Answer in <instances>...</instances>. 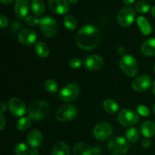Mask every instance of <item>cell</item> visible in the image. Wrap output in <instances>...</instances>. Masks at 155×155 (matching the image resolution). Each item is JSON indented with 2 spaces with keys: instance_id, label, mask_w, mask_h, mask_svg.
<instances>
[{
  "instance_id": "3",
  "label": "cell",
  "mask_w": 155,
  "mask_h": 155,
  "mask_svg": "<svg viewBox=\"0 0 155 155\" xmlns=\"http://www.w3.org/2000/svg\"><path fill=\"white\" fill-rule=\"evenodd\" d=\"M107 149L111 155H125L129 150V144L125 138L116 136L108 142Z\"/></svg>"
},
{
  "instance_id": "45",
  "label": "cell",
  "mask_w": 155,
  "mask_h": 155,
  "mask_svg": "<svg viewBox=\"0 0 155 155\" xmlns=\"http://www.w3.org/2000/svg\"><path fill=\"white\" fill-rule=\"evenodd\" d=\"M68 1L71 3H72V4H76V3L78 2L79 0H68Z\"/></svg>"
},
{
  "instance_id": "38",
  "label": "cell",
  "mask_w": 155,
  "mask_h": 155,
  "mask_svg": "<svg viewBox=\"0 0 155 155\" xmlns=\"http://www.w3.org/2000/svg\"><path fill=\"white\" fill-rule=\"evenodd\" d=\"M117 54H119V55H121V56H124L126 55V49L124 47H119V48H117Z\"/></svg>"
},
{
  "instance_id": "9",
  "label": "cell",
  "mask_w": 155,
  "mask_h": 155,
  "mask_svg": "<svg viewBox=\"0 0 155 155\" xmlns=\"http://www.w3.org/2000/svg\"><path fill=\"white\" fill-rule=\"evenodd\" d=\"M139 117L136 112L129 109H123L118 116V121L124 127H132L139 122Z\"/></svg>"
},
{
  "instance_id": "18",
  "label": "cell",
  "mask_w": 155,
  "mask_h": 155,
  "mask_svg": "<svg viewBox=\"0 0 155 155\" xmlns=\"http://www.w3.org/2000/svg\"><path fill=\"white\" fill-rule=\"evenodd\" d=\"M74 155H92V148L89 144L86 142H77L73 150Z\"/></svg>"
},
{
  "instance_id": "16",
  "label": "cell",
  "mask_w": 155,
  "mask_h": 155,
  "mask_svg": "<svg viewBox=\"0 0 155 155\" xmlns=\"http://www.w3.org/2000/svg\"><path fill=\"white\" fill-rule=\"evenodd\" d=\"M27 139L30 147L37 148L38 147L42 145V141H43V136L39 130H33L28 133Z\"/></svg>"
},
{
  "instance_id": "10",
  "label": "cell",
  "mask_w": 155,
  "mask_h": 155,
  "mask_svg": "<svg viewBox=\"0 0 155 155\" xmlns=\"http://www.w3.org/2000/svg\"><path fill=\"white\" fill-rule=\"evenodd\" d=\"M113 133L111 125L107 123H100L97 124L93 130V135L98 140L105 141Z\"/></svg>"
},
{
  "instance_id": "36",
  "label": "cell",
  "mask_w": 155,
  "mask_h": 155,
  "mask_svg": "<svg viewBox=\"0 0 155 155\" xmlns=\"http://www.w3.org/2000/svg\"><path fill=\"white\" fill-rule=\"evenodd\" d=\"M150 145H151V140H150L149 138H145V139L142 141V146L144 148H149Z\"/></svg>"
},
{
  "instance_id": "19",
  "label": "cell",
  "mask_w": 155,
  "mask_h": 155,
  "mask_svg": "<svg viewBox=\"0 0 155 155\" xmlns=\"http://www.w3.org/2000/svg\"><path fill=\"white\" fill-rule=\"evenodd\" d=\"M142 54H145V56L151 57V56L155 55V39L151 38L145 40L142 45Z\"/></svg>"
},
{
  "instance_id": "6",
  "label": "cell",
  "mask_w": 155,
  "mask_h": 155,
  "mask_svg": "<svg viewBox=\"0 0 155 155\" xmlns=\"http://www.w3.org/2000/svg\"><path fill=\"white\" fill-rule=\"evenodd\" d=\"M78 111L75 106L72 104H67L61 106L57 110L55 114V117L57 120L60 122H68L77 117Z\"/></svg>"
},
{
  "instance_id": "32",
  "label": "cell",
  "mask_w": 155,
  "mask_h": 155,
  "mask_svg": "<svg viewBox=\"0 0 155 155\" xmlns=\"http://www.w3.org/2000/svg\"><path fill=\"white\" fill-rule=\"evenodd\" d=\"M83 64V61L79 58H73L69 61V65L73 69H77L80 68Z\"/></svg>"
},
{
  "instance_id": "33",
  "label": "cell",
  "mask_w": 155,
  "mask_h": 155,
  "mask_svg": "<svg viewBox=\"0 0 155 155\" xmlns=\"http://www.w3.org/2000/svg\"><path fill=\"white\" fill-rule=\"evenodd\" d=\"M25 22L27 25L31 26V27H34L37 24H39V20L36 17L33 16V15H29L26 18Z\"/></svg>"
},
{
  "instance_id": "20",
  "label": "cell",
  "mask_w": 155,
  "mask_h": 155,
  "mask_svg": "<svg viewBox=\"0 0 155 155\" xmlns=\"http://www.w3.org/2000/svg\"><path fill=\"white\" fill-rule=\"evenodd\" d=\"M140 132L145 138L152 137L155 134V124L152 121H145L141 125Z\"/></svg>"
},
{
  "instance_id": "15",
  "label": "cell",
  "mask_w": 155,
  "mask_h": 155,
  "mask_svg": "<svg viewBox=\"0 0 155 155\" xmlns=\"http://www.w3.org/2000/svg\"><path fill=\"white\" fill-rule=\"evenodd\" d=\"M85 67L90 71H96L103 66V58L97 54H91L85 59Z\"/></svg>"
},
{
  "instance_id": "25",
  "label": "cell",
  "mask_w": 155,
  "mask_h": 155,
  "mask_svg": "<svg viewBox=\"0 0 155 155\" xmlns=\"http://www.w3.org/2000/svg\"><path fill=\"white\" fill-rule=\"evenodd\" d=\"M103 107L110 114H115L119 110V105L116 101L113 99H107L103 103Z\"/></svg>"
},
{
  "instance_id": "46",
  "label": "cell",
  "mask_w": 155,
  "mask_h": 155,
  "mask_svg": "<svg viewBox=\"0 0 155 155\" xmlns=\"http://www.w3.org/2000/svg\"><path fill=\"white\" fill-rule=\"evenodd\" d=\"M153 112H154V114H155V104H154V106H153Z\"/></svg>"
},
{
  "instance_id": "44",
  "label": "cell",
  "mask_w": 155,
  "mask_h": 155,
  "mask_svg": "<svg viewBox=\"0 0 155 155\" xmlns=\"http://www.w3.org/2000/svg\"><path fill=\"white\" fill-rule=\"evenodd\" d=\"M152 92L153 93H154V95H155V80L152 84Z\"/></svg>"
},
{
  "instance_id": "37",
  "label": "cell",
  "mask_w": 155,
  "mask_h": 155,
  "mask_svg": "<svg viewBox=\"0 0 155 155\" xmlns=\"http://www.w3.org/2000/svg\"><path fill=\"white\" fill-rule=\"evenodd\" d=\"M0 117H1V124H0V130H2V131L3 130H4L5 127V117L4 116H3V114H1L0 115Z\"/></svg>"
},
{
  "instance_id": "42",
  "label": "cell",
  "mask_w": 155,
  "mask_h": 155,
  "mask_svg": "<svg viewBox=\"0 0 155 155\" xmlns=\"http://www.w3.org/2000/svg\"><path fill=\"white\" fill-rule=\"evenodd\" d=\"M14 0H0V2H1L2 4L3 5H9L11 4V3L13 2Z\"/></svg>"
},
{
  "instance_id": "17",
  "label": "cell",
  "mask_w": 155,
  "mask_h": 155,
  "mask_svg": "<svg viewBox=\"0 0 155 155\" xmlns=\"http://www.w3.org/2000/svg\"><path fill=\"white\" fill-rule=\"evenodd\" d=\"M29 11V2L27 0H16L15 3V12L17 17L21 19L27 16Z\"/></svg>"
},
{
  "instance_id": "14",
  "label": "cell",
  "mask_w": 155,
  "mask_h": 155,
  "mask_svg": "<svg viewBox=\"0 0 155 155\" xmlns=\"http://www.w3.org/2000/svg\"><path fill=\"white\" fill-rule=\"evenodd\" d=\"M36 39H37L36 33L31 29H24L18 33V40L23 45H32L36 42Z\"/></svg>"
},
{
  "instance_id": "1",
  "label": "cell",
  "mask_w": 155,
  "mask_h": 155,
  "mask_svg": "<svg viewBox=\"0 0 155 155\" xmlns=\"http://www.w3.org/2000/svg\"><path fill=\"white\" fill-rule=\"evenodd\" d=\"M76 42L79 48L86 51L94 49L100 42V33L92 25H86L78 31Z\"/></svg>"
},
{
  "instance_id": "7",
  "label": "cell",
  "mask_w": 155,
  "mask_h": 155,
  "mask_svg": "<svg viewBox=\"0 0 155 155\" xmlns=\"http://www.w3.org/2000/svg\"><path fill=\"white\" fill-rule=\"evenodd\" d=\"M80 94V88L75 83H69L64 86L59 92L61 99L66 102H71L77 98Z\"/></svg>"
},
{
  "instance_id": "29",
  "label": "cell",
  "mask_w": 155,
  "mask_h": 155,
  "mask_svg": "<svg viewBox=\"0 0 155 155\" xmlns=\"http://www.w3.org/2000/svg\"><path fill=\"white\" fill-rule=\"evenodd\" d=\"M139 138V132L136 128H130L126 132V139L131 142H136Z\"/></svg>"
},
{
  "instance_id": "24",
  "label": "cell",
  "mask_w": 155,
  "mask_h": 155,
  "mask_svg": "<svg viewBox=\"0 0 155 155\" xmlns=\"http://www.w3.org/2000/svg\"><path fill=\"white\" fill-rule=\"evenodd\" d=\"M35 51L40 58H47L49 54V48L45 43L39 42L35 45Z\"/></svg>"
},
{
  "instance_id": "26",
  "label": "cell",
  "mask_w": 155,
  "mask_h": 155,
  "mask_svg": "<svg viewBox=\"0 0 155 155\" xmlns=\"http://www.w3.org/2000/svg\"><path fill=\"white\" fill-rule=\"evenodd\" d=\"M30 125H31V118L27 117L21 118L20 120H18L16 124L17 129L20 131H24V130H27L30 127Z\"/></svg>"
},
{
  "instance_id": "31",
  "label": "cell",
  "mask_w": 155,
  "mask_h": 155,
  "mask_svg": "<svg viewBox=\"0 0 155 155\" xmlns=\"http://www.w3.org/2000/svg\"><path fill=\"white\" fill-rule=\"evenodd\" d=\"M30 149L25 143H19L15 146V153L16 155H28Z\"/></svg>"
},
{
  "instance_id": "48",
  "label": "cell",
  "mask_w": 155,
  "mask_h": 155,
  "mask_svg": "<svg viewBox=\"0 0 155 155\" xmlns=\"http://www.w3.org/2000/svg\"><path fill=\"white\" fill-rule=\"evenodd\" d=\"M95 155H101V154H95Z\"/></svg>"
},
{
  "instance_id": "13",
  "label": "cell",
  "mask_w": 155,
  "mask_h": 155,
  "mask_svg": "<svg viewBox=\"0 0 155 155\" xmlns=\"http://www.w3.org/2000/svg\"><path fill=\"white\" fill-rule=\"evenodd\" d=\"M152 80L148 75H142L135 79L133 82V89L136 92H144L151 87Z\"/></svg>"
},
{
  "instance_id": "23",
  "label": "cell",
  "mask_w": 155,
  "mask_h": 155,
  "mask_svg": "<svg viewBox=\"0 0 155 155\" xmlns=\"http://www.w3.org/2000/svg\"><path fill=\"white\" fill-rule=\"evenodd\" d=\"M30 8L36 16H41L45 12V4L42 0H33L30 4Z\"/></svg>"
},
{
  "instance_id": "40",
  "label": "cell",
  "mask_w": 155,
  "mask_h": 155,
  "mask_svg": "<svg viewBox=\"0 0 155 155\" xmlns=\"http://www.w3.org/2000/svg\"><path fill=\"white\" fill-rule=\"evenodd\" d=\"M30 155H39V151H38L37 148H32V149H30Z\"/></svg>"
},
{
  "instance_id": "4",
  "label": "cell",
  "mask_w": 155,
  "mask_h": 155,
  "mask_svg": "<svg viewBox=\"0 0 155 155\" xmlns=\"http://www.w3.org/2000/svg\"><path fill=\"white\" fill-rule=\"evenodd\" d=\"M120 68L127 76L133 77L138 74L139 65L137 61L133 56L126 54L120 60Z\"/></svg>"
},
{
  "instance_id": "21",
  "label": "cell",
  "mask_w": 155,
  "mask_h": 155,
  "mask_svg": "<svg viewBox=\"0 0 155 155\" xmlns=\"http://www.w3.org/2000/svg\"><path fill=\"white\" fill-rule=\"evenodd\" d=\"M137 24L142 34L145 35V36L151 34V32H152V28H151V24L146 18L142 16L138 17Z\"/></svg>"
},
{
  "instance_id": "43",
  "label": "cell",
  "mask_w": 155,
  "mask_h": 155,
  "mask_svg": "<svg viewBox=\"0 0 155 155\" xmlns=\"http://www.w3.org/2000/svg\"><path fill=\"white\" fill-rule=\"evenodd\" d=\"M151 15L155 18V5L151 8Z\"/></svg>"
},
{
  "instance_id": "34",
  "label": "cell",
  "mask_w": 155,
  "mask_h": 155,
  "mask_svg": "<svg viewBox=\"0 0 155 155\" xmlns=\"http://www.w3.org/2000/svg\"><path fill=\"white\" fill-rule=\"evenodd\" d=\"M137 111L139 115L142 117H148L150 114V110L148 107L143 104H140L137 107Z\"/></svg>"
},
{
  "instance_id": "22",
  "label": "cell",
  "mask_w": 155,
  "mask_h": 155,
  "mask_svg": "<svg viewBox=\"0 0 155 155\" xmlns=\"http://www.w3.org/2000/svg\"><path fill=\"white\" fill-rule=\"evenodd\" d=\"M51 155H71V151L65 142H59L53 147Z\"/></svg>"
},
{
  "instance_id": "41",
  "label": "cell",
  "mask_w": 155,
  "mask_h": 155,
  "mask_svg": "<svg viewBox=\"0 0 155 155\" xmlns=\"http://www.w3.org/2000/svg\"><path fill=\"white\" fill-rule=\"evenodd\" d=\"M123 2H124V4L127 5H130L133 4L135 0H123Z\"/></svg>"
},
{
  "instance_id": "30",
  "label": "cell",
  "mask_w": 155,
  "mask_h": 155,
  "mask_svg": "<svg viewBox=\"0 0 155 155\" xmlns=\"http://www.w3.org/2000/svg\"><path fill=\"white\" fill-rule=\"evenodd\" d=\"M151 8V5L146 0L139 2L136 5V10L140 13H147Z\"/></svg>"
},
{
  "instance_id": "5",
  "label": "cell",
  "mask_w": 155,
  "mask_h": 155,
  "mask_svg": "<svg viewBox=\"0 0 155 155\" xmlns=\"http://www.w3.org/2000/svg\"><path fill=\"white\" fill-rule=\"evenodd\" d=\"M39 29L46 37H53L57 33L58 24L55 20L51 16H45L39 20Z\"/></svg>"
},
{
  "instance_id": "39",
  "label": "cell",
  "mask_w": 155,
  "mask_h": 155,
  "mask_svg": "<svg viewBox=\"0 0 155 155\" xmlns=\"http://www.w3.org/2000/svg\"><path fill=\"white\" fill-rule=\"evenodd\" d=\"M6 108H7V106L5 103L2 102L1 104H0V110H1V114H3L5 111L6 110Z\"/></svg>"
},
{
  "instance_id": "2",
  "label": "cell",
  "mask_w": 155,
  "mask_h": 155,
  "mask_svg": "<svg viewBox=\"0 0 155 155\" xmlns=\"http://www.w3.org/2000/svg\"><path fill=\"white\" fill-rule=\"evenodd\" d=\"M50 107L48 103L42 100L33 101L28 107L29 117L34 120H41L48 115Z\"/></svg>"
},
{
  "instance_id": "12",
  "label": "cell",
  "mask_w": 155,
  "mask_h": 155,
  "mask_svg": "<svg viewBox=\"0 0 155 155\" xmlns=\"http://www.w3.org/2000/svg\"><path fill=\"white\" fill-rule=\"evenodd\" d=\"M8 107L11 113L15 117H22L26 112L25 104L19 98H11L8 103Z\"/></svg>"
},
{
  "instance_id": "8",
  "label": "cell",
  "mask_w": 155,
  "mask_h": 155,
  "mask_svg": "<svg viewBox=\"0 0 155 155\" xmlns=\"http://www.w3.org/2000/svg\"><path fill=\"white\" fill-rule=\"evenodd\" d=\"M136 17V12L133 8L124 7L120 9L117 15V21L120 26L128 27L133 23Z\"/></svg>"
},
{
  "instance_id": "47",
  "label": "cell",
  "mask_w": 155,
  "mask_h": 155,
  "mask_svg": "<svg viewBox=\"0 0 155 155\" xmlns=\"http://www.w3.org/2000/svg\"><path fill=\"white\" fill-rule=\"evenodd\" d=\"M154 74H155V64H154Z\"/></svg>"
},
{
  "instance_id": "35",
  "label": "cell",
  "mask_w": 155,
  "mask_h": 155,
  "mask_svg": "<svg viewBox=\"0 0 155 155\" xmlns=\"http://www.w3.org/2000/svg\"><path fill=\"white\" fill-rule=\"evenodd\" d=\"M8 24V18L3 15H0V27H1V28H5V27H7Z\"/></svg>"
},
{
  "instance_id": "27",
  "label": "cell",
  "mask_w": 155,
  "mask_h": 155,
  "mask_svg": "<svg viewBox=\"0 0 155 155\" xmlns=\"http://www.w3.org/2000/svg\"><path fill=\"white\" fill-rule=\"evenodd\" d=\"M64 24L65 27L69 30H74L77 28V23L76 21L75 18L73 17L72 15H66L64 19Z\"/></svg>"
},
{
  "instance_id": "28",
  "label": "cell",
  "mask_w": 155,
  "mask_h": 155,
  "mask_svg": "<svg viewBox=\"0 0 155 155\" xmlns=\"http://www.w3.org/2000/svg\"><path fill=\"white\" fill-rule=\"evenodd\" d=\"M44 87H45V90L47 92H50V93H54L57 92L58 90V85L57 82L54 81V80H47L44 83Z\"/></svg>"
},
{
  "instance_id": "11",
  "label": "cell",
  "mask_w": 155,
  "mask_h": 155,
  "mask_svg": "<svg viewBox=\"0 0 155 155\" xmlns=\"http://www.w3.org/2000/svg\"><path fill=\"white\" fill-rule=\"evenodd\" d=\"M48 5L50 11L57 15H65L70 9L68 0H49Z\"/></svg>"
}]
</instances>
